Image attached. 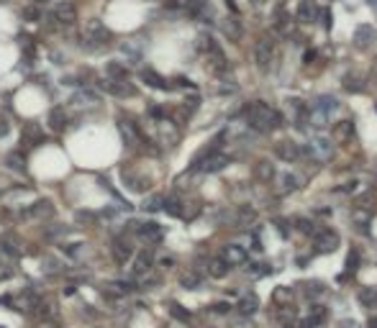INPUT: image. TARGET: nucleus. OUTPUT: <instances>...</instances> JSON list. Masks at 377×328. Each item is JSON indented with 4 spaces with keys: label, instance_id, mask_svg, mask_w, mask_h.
Instances as JSON below:
<instances>
[{
    "label": "nucleus",
    "instance_id": "obj_1",
    "mask_svg": "<svg viewBox=\"0 0 377 328\" xmlns=\"http://www.w3.org/2000/svg\"><path fill=\"white\" fill-rule=\"evenodd\" d=\"M244 113H246V123L259 133H269V131H275L277 126H282V115L277 113L272 105L262 103V100L251 103Z\"/></svg>",
    "mask_w": 377,
    "mask_h": 328
},
{
    "label": "nucleus",
    "instance_id": "obj_2",
    "mask_svg": "<svg viewBox=\"0 0 377 328\" xmlns=\"http://www.w3.org/2000/svg\"><path fill=\"white\" fill-rule=\"evenodd\" d=\"M334 144H331V139H326V136H313V139L308 141V147H305V157H311L313 162H321L326 164L334 159Z\"/></svg>",
    "mask_w": 377,
    "mask_h": 328
},
{
    "label": "nucleus",
    "instance_id": "obj_3",
    "mask_svg": "<svg viewBox=\"0 0 377 328\" xmlns=\"http://www.w3.org/2000/svg\"><path fill=\"white\" fill-rule=\"evenodd\" d=\"M82 39H85V44H87L90 49H103V47H108V44H111V31H108L100 21H90V23L85 26Z\"/></svg>",
    "mask_w": 377,
    "mask_h": 328
},
{
    "label": "nucleus",
    "instance_id": "obj_4",
    "mask_svg": "<svg viewBox=\"0 0 377 328\" xmlns=\"http://www.w3.org/2000/svg\"><path fill=\"white\" fill-rule=\"evenodd\" d=\"M229 164V157L226 154H221L218 149H211V151H203L200 157L195 159L193 169H200V172H218Z\"/></svg>",
    "mask_w": 377,
    "mask_h": 328
},
{
    "label": "nucleus",
    "instance_id": "obj_5",
    "mask_svg": "<svg viewBox=\"0 0 377 328\" xmlns=\"http://www.w3.org/2000/svg\"><path fill=\"white\" fill-rule=\"evenodd\" d=\"M254 62H257V67L267 72L269 67H272V62H275V41L269 39V36H262V39L257 41V47H254Z\"/></svg>",
    "mask_w": 377,
    "mask_h": 328
},
{
    "label": "nucleus",
    "instance_id": "obj_6",
    "mask_svg": "<svg viewBox=\"0 0 377 328\" xmlns=\"http://www.w3.org/2000/svg\"><path fill=\"white\" fill-rule=\"evenodd\" d=\"M275 193L277 195H290L295 190L303 187V177L295 175V172H280V175H275Z\"/></svg>",
    "mask_w": 377,
    "mask_h": 328
},
{
    "label": "nucleus",
    "instance_id": "obj_7",
    "mask_svg": "<svg viewBox=\"0 0 377 328\" xmlns=\"http://www.w3.org/2000/svg\"><path fill=\"white\" fill-rule=\"evenodd\" d=\"M275 154H277L282 162H298L300 157H305V149H300L298 144L290 141V139H282V141L275 144Z\"/></svg>",
    "mask_w": 377,
    "mask_h": 328
},
{
    "label": "nucleus",
    "instance_id": "obj_8",
    "mask_svg": "<svg viewBox=\"0 0 377 328\" xmlns=\"http://www.w3.org/2000/svg\"><path fill=\"white\" fill-rule=\"evenodd\" d=\"M313 239H316V249L318 251H336L339 249V233L331 231V229H318L316 233H313Z\"/></svg>",
    "mask_w": 377,
    "mask_h": 328
},
{
    "label": "nucleus",
    "instance_id": "obj_9",
    "mask_svg": "<svg viewBox=\"0 0 377 328\" xmlns=\"http://www.w3.org/2000/svg\"><path fill=\"white\" fill-rule=\"evenodd\" d=\"M221 259L229 264V267H239V264H246L249 259V254L244 246H239V244H226L221 249Z\"/></svg>",
    "mask_w": 377,
    "mask_h": 328
},
{
    "label": "nucleus",
    "instance_id": "obj_10",
    "mask_svg": "<svg viewBox=\"0 0 377 328\" xmlns=\"http://www.w3.org/2000/svg\"><path fill=\"white\" fill-rule=\"evenodd\" d=\"M205 59H208V62H205V67H208L213 75L221 77V75H226V72H229V62H226V57H223V51L218 47L205 54Z\"/></svg>",
    "mask_w": 377,
    "mask_h": 328
},
{
    "label": "nucleus",
    "instance_id": "obj_11",
    "mask_svg": "<svg viewBox=\"0 0 377 328\" xmlns=\"http://www.w3.org/2000/svg\"><path fill=\"white\" fill-rule=\"evenodd\" d=\"M375 39H377V31L372 29L370 23H362V26L354 31V47H357V49H370L372 44H375Z\"/></svg>",
    "mask_w": 377,
    "mask_h": 328
},
{
    "label": "nucleus",
    "instance_id": "obj_12",
    "mask_svg": "<svg viewBox=\"0 0 377 328\" xmlns=\"http://www.w3.org/2000/svg\"><path fill=\"white\" fill-rule=\"evenodd\" d=\"M133 229L139 231V236L147 244H159L162 241V226L159 223H133Z\"/></svg>",
    "mask_w": 377,
    "mask_h": 328
},
{
    "label": "nucleus",
    "instance_id": "obj_13",
    "mask_svg": "<svg viewBox=\"0 0 377 328\" xmlns=\"http://www.w3.org/2000/svg\"><path fill=\"white\" fill-rule=\"evenodd\" d=\"M100 87L105 90L108 95H118V98H126V95H133V87L131 85H126V80H111V77H105L100 80Z\"/></svg>",
    "mask_w": 377,
    "mask_h": 328
},
{
    "label": "nucleus",
    "instance_id": "obj_14",
    "mask_svg": "<svg viewBox=\"0 0 377 328\" xmlns=\"http://www.w3.org/2000/svg\"><path fill=\"white\" fill-rule=\"evenodd\" d=\"M54 21H59L62 26H72L77 21V11H75V5L72 3H59L57 8H54Z\"/></svg>",
    "mask_w": 377,
    "mask_h": 328
},
{
    "label": "nucleus",
    "instance_id": "obj_15",
    "mask_svg": "<svg viewBox=\"0 0 377 328\" xmlns=\"http://www.w3.org/2000/svg\"><path fill=\"white\" fill-rule=\"evenodd\" d=\"M151 262H154V254H151V249H144V251H139L136 257H133V267H131V272H133L136 277L147 275V272L151 269Z\"/></svg>",
    "mask_w": 377,
    "mask_h": 328
},
{
    "label": "nucleus",
    "instance_id": "obj_16",
    "mask_svg": "<svg viewBox=\"0 0 377 328\" xmlns=\"http://www.w3.org/2000/svg\"><path fill=\"white\" fill-rule=\"evenodd\" d=\"M275 175H277V172H275V164L269 162V159H259V162L254 164V177L262 182V185H269V182L275 180Z\"/></svg>",
    "mask_w": 377,
    "mask_h": 328
},
{
    "label": "nucleus",
    "instance_id": "obj_17",
    "mask_svg": "<svg viewBox=\"0 0 377 328\" xmlns=\"http://www.w3.org/2000/svg\"><path fill=\"white\" fill-rule=\"evenodd\" d=\"M111 251H113V259L118 262V264H126V262L133 257V246L126 241V239H115L113 246H111Z\"/></svg>",
    "mask_w": 377,
    "mask_h": 328
},
{
    "label": "nucleus",
    "instance_id": "obj_18",
    "mask_svg": "<svg viewBox=\"0 0 377 328\" xmlns=\"http://www.w3.org/2000/svg\"><path fill=\"white\" fill-rule=\"evenodd\" d=\"M316 18H318L316 0H300V3H298V21L300 23H313Z\"/></svg>",
    "mask_w": 377,
    "mask_h": 328
},
{
    "label": "nucleus",
    "instance_id": "obj_19",
    "mask_svg": "<svg viewBox=\"0 0 377 328\" xmlns=\"http://www.w3.org/2000/svg\"><path fill=\"white\" fill-rule=\"evenodd\" d=\"M141 80L147 82L149 87H157V90H169L172 85L159 75V72H154V69H141Z\"/></svg>",
    "mask_w": 377,
    "mask_h": 328
},
{
    "label": "nucleus",
    "instance_id": "obj_20",
    "mask_svg": "<svg viewBox=\"0 0 377 328\" xmlns=\"http://www.w3.org/2000/svg\"><path fill=\"white\" fill-rule=\"evenodd\" d=\"M326 308H323V305H313L311 308V313H308V318H305V321L300 323L303 328H318L323 321H326Z\"/></svg>",
    "mask_w": 377,
    "mask_h": 328
},
{
    "label": "nucleus",
    "instance_id": "obj_21",
    "mask_svg": "<svg viewBox=\"0 0 377 328\" xmlns=\"http://www.w3.org/2000/svg\"><path fill=\"white\" fill-rule=\"evenodd\" d=\"M236 311L241 315H254L259 311V297L257 295H244V297H239V303H236Z\"/></svg>",
    "mask_w": 377,
    "mask_h": 328
},
{
    "label": "nucleus",
    "instance_id": "obj_22",
    "mask_svg": "<svg viewBox=\"0 0 377 328\" xmlns=\"http://www.w3.org/2000/svg\"><path fill=\"white\" fill-rule=\"evenodd\" d=\"M336 98L334 95H321L318 100H316V105L311 108V111H316V113H323V115H328V113H334L336 111Z\"/></svg>",
    "mask_w": 377,
    "mask_h": 328
},
{
    "label": "nucleus",
    "instance_id": "obj_23",
    "mask_svg": "<svg viewBox=\"0 0 377 328\" xmlns=\"http://www.w3.org/2000/svg\"><path fill=\"white\" fill-rule=\"evenodd\" d=\"M352 136H354V123H352V121H339V123L334 126V139H336V141L344 144V141L352 139Z\"/></svg>",
    "mask_w": 377,
    "mask_h": 328
},
{
    "label": "nucleus",
    "instance_id": "obj_24",
    "mask_svg": "<svg viewBox=\"0 0 377 328\" xmlns=\"http://www.w3.org/2000/svg\"><path fill=\"white\" fill-rule=\"evenodd\" d=\"M105 77H111V80H126L129 77V67L121 65V62H108L105 65Z\"/></svg>",
    "mask_w": 377,
    "mask_h": 328
},
{
    "label": "nucleus",
    "instance_id": "obj_25",
    "mask_svg": "<svg viewBox=\"0 0 377 328\" xmlns=\"http://www.w3.org/2000/svg\"><path fill=\"white\" fill-rule=\"evenodd\" d=\"M31 215H36V218H51L54 215L51 200H36V203L31 205Z\"/></svg>",
    "mask_w": 377,
    "mask_h": 328
},
{
    "label": "nucleus",
    "instance_id": "obj_26",
    "mask_svg": "<svg viewBox=\"0 0 377 328\" xmlns=\"http://www.w3.org/2000/svg\"><path fill=\"white\" fill-rule=\"evenodd\" d=\"M65 123H67V115H65V108H51L49 111V126L54 131H65Z\"/></svg>",
    "mask_w": 377,
    "mask_h": 328
},
{
    "label": "nucleus",
    "instance_id": "obj_27",
    "mask_svg": "<svg viewBox=\"0 0 377 328\" xmlns=\"http://www.w3.org/2000/svg\"><path fill=\"white\" fill-rule=\"evenodd\" d=\"M23 136L29 139L31 144H41L44 141V131H41V126L39 123H23Z\"/></svg>",
    "mask_w": 377,
    "mask_h": 328
},
{
    "label": "nucleus",
    "instance_id": "obj_28",
    "mask_svg": "<svg viewBox=\"0 0 377 328\" xmlns=\"http://www.w3.org/2000/svg\"><path fill=\"white\" fill-rule=\"evenodd\" d=\"M375 203H377V195H375V193H362V195H357L354 208H359V211H370V213H375Z\"/></svg>",
    "mask_w": 377,
    "mask_h": 328
},
{
    "label": "nucleus",
    "instance_id": "obj_29",
    "mask_svg": "<svg viewBox=\"0 0 377 328\" xmlns=\"http://www.w3.org/2000/svg\"><path fill=\"white\" fill-rule=\"evenodd\" d=\"M208 275L215 277V279L226 277V275H229V264L223 262L221 257H218V259H211V262H208Z\"/></svg>",
    "mask_w": 377,
    "mask_h": 328
},
{
    "label": "nucleus",
    "instance_id": "obj_30",
    "mask_svg": "<svg viewBox=\"0 0 377 328\" xmlns=\"http://www.w3.org/2000/svg\"><path fill=\"white\" fill-rule=\"evenodd\" d=\"M357 297L364 308H377V287H362Z\"/></svg>",
    "mask_w": 377,
    "mask_h": 328
},
{
    "label": "nucleus",
    "instance_id": "obj_31",
    "mask_svg": "<svg viewBox=\"0 0 377 328\" xmlns=\"http://www.w3.org/2000/svg\"><path fill=\"white\" fill-rule=\"evenodd\" d=\"M323 293H326V285L318 282V279H311V282H305V285H303V295L305 297H321Z\"/></svg>",
    "mask_w": 377,
    "mask_h": 328
},
{
    "label": "nucleus",
    "instance_id": "obj_32",
    "mask_svg": "<svg viewBox=\"0 0 377 328\" xmlns=\"http://www.w3.org/2000/svg\"><path fill=\"white\" fill-rule=\"evenodd\" d=\"M215 47H218V44L213 41V36H211V33H200V36L195 39V49L200 51V54H208V51H213Z\"/></svg>",
    "mask_w": 377,
    "mask_h": 328
},
{
    "label": "nucleus",
    "instance_id": "obj_33",
    "mask_svg": "<svg viewBox=\"0 0 377 328\" xmlns=\"http://www.w3.org/2000/svg\"><path fill=\"white\" fill-rule=\"evenodd\" d=\"M162 211L172 218H182V203H180L177 197H164V205H162Z\"/></svg>",
    "mask_w": 377,
    "mask_h": 328
},
{
    "label": "nucleus",
    "instance_id": "obj_34",
    "mask_svg": "<svg viewBox=\"0 0 377 328\" xmlns=\"http://www.w3.org/2000/svg\"><path fill=\"white\" fill-rule=\"evenodd\" d=\"M118 129H121V136L126 139V144H133V141H136V129H133L131 121L121 118V121H118Z\"/></svg>",
    "mask_w": 377,
    "mask_h": 328
},
{
    "label": "nucleus",
    "instance_id": "obj_35",
    "mask_svg": "<svg viewBox=\"0 0 377 328\" xmlns=\"http://www.w3.org/2000/svg\"><path fill=\"white\" fill-rule=\"evenodd\" d=\"M272 300L277 305H290L293 303V290L290 287H277L272 293Z\"/></svg>",
    "mask_w": 377,
    "mask_h": 328
},
{
    "label": "nucleus",
    "instance_id": "obj_36",
    "mask_svg": "<svg viewBox=\"0 0 377 328\" xmlns=\"http://www.w3.org/2000/svg\"><path fill=\"white\" fill-rule=\"evenodd\" d=\"M295 229H298L300 233H305V236H313L318 231V226L311 221V218H295Z\"/></svg>",
    "mask_w": 377,
    "mask_h": 328
},
{
    "label": "nucleus",
    "instance_id": "obj_37",
    "mask_svg": "<svg viewBox=\"0 0 377 328\" xmlns=\"http://www.w3.org/2000/svg\"><path fill=\"white\" fill-rule=\"evenodd\" d=\"M180 282H182V287H185V290H195V287H200L203 277L197 275V272H185V275H182V279H180Z\"/></svg>",
    "mask_w": 377,
    "mask_h": 328
},
{
    "label": "nucleus",
    "instance_id": "obj_38",
    "mask_svg": "<svg viewBox=\"0 0 377 328\" xmlns=\"http://www.w3.org/2000/svg\"><path fill=\"white\" fill-rule=\"evenodd\" d=\"M254 211H251V208H246V205H239V211H236V223L239 226H246V223H251L254 221Z\"/></svg>",
    "mask_w": 377,
    "mask_h": 328
},
{
    "label": "nucleus",
    "instance_id": "obj_39",
    "mask_svg": "<svg viewBox=\"0 0 377 328\" xmlns=\"http://www.w3.org/2000/svg\"><path fill=\"white\" fill-rule=\"evenodd\" d=\"M357 267H359V251L357 249H349V254H346V277L354 275Z\"/></svg>",
    "mask_w": 377,
    "mask_h": 328
},
{
    "label": "nucleus",
    "instance_id": "obj_40",
    "mask_svg": "<svg viewBox=\"0 0 377 328\" xmlns=\"http://www.w3.org/2000/svg\"><path fill=\"white\" fill-rule=\"evenodd\" d=\"M126 180H129V187H131V190H136V193H144V190H149V180H144V177L126 175Z\"/></svg>",
    "mask_w": 377,
    "mask_h": 328
},
{
    "label": "nucleus",
    "instance_id": "obj_41",
    "mask_svg": "<svg viewBox=\"0 0 377 328\" xmlns=\"http://www.w3.org/2000/svg\"><path fill=\"white\" fill-rule=\"evenodd\" d=\"M162 205H164V197L162 195H151L149 200H144V211H149V213L162 211Z\"/></svg>",
    "mask_w": 377,
    "mask_h": 328
},
{
    "label": "nucleus",
    "instance_id": "obj_42",
    "mask_svg": "<svg viewBox=\"0 0 377 328\" xmlns=\"http://www.w3.org/2000/svg\"><path fill=\"white\" fill-rule=\"evenodd\" d=\"M8 167H11V169H16V172H23V167H26V164H23V157H21V151H13V154H8Z\"/></svg>",
    "mask_w": 377,
    "mask_h": 328
},
{
    "label": "nucleus",
    "instance_id": "obj_43",
    "mask_svg": "<svg viewBox=\"0 0 377 328\" xmlns=\"http://www.w3.org/2000/svg\"><path fill=\"white\" fill-rule=\"evenodd\" d=\"M169 313H172V318H177L180 323H187V321H190V313H187L182 305H177V303L169 305Z\"/></svg>",
    "mask_w": 377,
    "mask_h": 328
},
{
    "label": "nucleus",
    "instance_id": "obj_44",
    "mask_svg": "<svg viewBox=\"0 0 377 328\" xmlns=\"http://www.w3.org/2000/svg\"><path fill=\"white\" fill-rule=\"evenodd\" d=\"M0 251L8 254V257H18V254H21V251L16 249V241L13 239H0Z\"/></svg>",
    "mask_w": 377,
    "mask_h": 328
},
{
    "label": "nucleus",
    "instance_id": "obj_45",
    "mask_svg": "<svg viewBox=\"0 0 377 328\" xmlns=\"http://www.w3.org/2000/svg\"><path fill=\"white\" fill-rule=\"evenodd\" d=\"M269 272H272V267H269V264H264V262L259 264V262H257V264H251L249 275H251V277H267Z\"/></svg>",
    "mask_w": 377,
    "mask_h": 328
},
{
    "label": "nucleus",
    "instance_id": "obj_46",
    "mask_svg": "<svg viewBox=\"0 0 377 328\" xmlns=\"http://www.w3.org/2000/svg\"><path fill=\"white\" fill-rule=\"evenodd\" d=\"M344 87H346V90H352V93H357V90H362V87H364V82H359L357 75H349V77L344 80Z\"/></svg>",
    "mask_w": 377,
    "mask_h": 328
},
{
    "label": "nucleus",
    "instance_id": "obj_47",
    "mask_svg": "<svg viewBox=\"0 0 377 328\" xmlns=\"http://www.w3.org/2000/svg\"><path fill=\"white\" fill-rule=\"evenodd\" d=\"M239 21H223V31H226L231 39H239V33H241V29L236 26Z\"/></svg>",
    "mask_w": 377,
    "mask_h": 328
},
{
    "label": "nucleus",
    "instance_id": "obj_48",
    "mask_svg": "<svg viewBox=\"0 0 377 328\" xmlns=\"http://www.w3.org/2000/svg\"><path fill=\"white\" fill-rule=\"evenodd\" d=\"M23 18H26V21H39V18H41L39 5H29V8H23Z\"/></svg>",
    "mask_w": 377,
    "mask_h": 328
},
{
    "label": "nucleus",
    "instance_id": "obj_49",
    "mask_svg": "<svg viewBox=\"0 0 377 328\" xmlns=\"http://www.w3.org/2000/svg\"><path fill=\"white\" fill-rule=\"evenodd\" d=\"M275 226H277V231H280V236H285V239H287V236H290V223H287L285 218H277V221H275Z\"/></svg>",
    "mask_w": 377,
    "mask_h": 328
},
{
    "label": "nucleus",
    "instance_id": "obj_50",
    "mask_svg": "<svg viewBox=\"0 0 377 328\" xmlns=\"http://www.w3.org/2000/svg\"><path fill=\"white\" fill-rule=\"evenodd\" d=\"M149 115L157 118V121H162V118H164V111H162L159 105H151V108H149Z\"/></svg>",
    "mask_w": 377,
    "mask_h": 328
},
{
    "label": "nucleus",
    "instance_id": "obj_51",
    "mask_svg": "<svg viewBox=\"0 0 377 328\" xmlns=\"http://www.w3.org/2000/svg\"><path fill=\"white\" fill-rule=\"evenodd\" d=\"M213 311H215V313H229V303H215Z\"/></svg>",
    "mask_w": 377,
    "mask_h": 328
},
{
    "label": "nucleus",
    "instance_id": "obj_52",
    "mask_svg": "<svg viewBox=\"0 0 377 328\" xmlns=\"http://www.w3.org/2000/svg\"><path fill=\"white\" fill-rule=\"evenodd\" d=\"M175 82H177V87H193V82L187 80V77H177Z\"/></svg>",
    "mask_w": 377,
    "mask_h": 328
},
{
    "label": "nucleus",
    "instance_id": "obj_53",
    "mask_svg": "<svg viewBox=\"0 0 377 328\" xmlns=\"http://www.w3.org/2000/svg\"><path fill=\"white\" fill-rule=\"evenodd\" d=\"M323 26H326V29H331V11H328V8L323 11Z\"/></svg>",
    "mask_w": 377,
    "mask_h": 328
},
{
    "label": "nucleus",
    "instance_id": "obj_54",
    "mask_svg": "<svg viewBox=\"0 0 377 328\" xmlns=\"http://www.w3.org/2000/svg\"><path fill=\"white\" fill-rule=\"evenodd\" d=\"M313 59H316V51H313V49H311L308 54H305V65H311V62H313Z\"/></svg>",
    "mask_w": 377,
    "mask_h": 328
},
{
    "label": "nucleus",
    "instance_id": "obj_55",
    "mask_svg": "<svg viewBox=\"0 0 377 328\" xmlns=\"http://www.w3.org/2000/svg\"><path fill=\"white\" fill-rule=\"evenodd\" d=\"M8 133V121H0V136Z\"/></svg>",
    "mask_w": 377,
    "mask_h": 328
},
{
    "label": "nucleus",
    "instance_id": "obj_56",
    "mask_svg": "<svg viewBox=\"0 0 377 328\" xmlns=\"http://www.w3.org/2000/svg\"><path fill=\"white\" fill-rule=\"evenodd\" d=\"M367 328H377V315H372L370 321H367Z\"/></svg>",
    "mask_w": 377,
    "mask_h": 328
},
{
    "label": "nucleus",
    "instance_id": "obj_57",
    "mask_svg": "<svg viewBox=\"0 0 377 328\" xmlns=\"http://www.w3.org/2000/svg\"><path fill=\"white\" fill-rule=\"evenodd\" d=\"M372 77H377V59H375V65H372Z\"/></svg>",
    "mask_w": 377,
    "mask_h": 328
},
{
    "label": "nucleus",
    "instance_id": "obj_58",
    "mask_svg": "<svg viewBox=\"0 0 377 328\" xmlns=\"http://www.w3.org/2000/svg\"><path fill=\"white\" fill-rule=\"evenodd\" d=\"M49 3V0H36V5H47Z\"/></svg>",
    "mask_w": 377,
    "mask_h": 328
},
{
    "label": "nucleus",
    "instance_id": "obj_59",
    "mask_svg": "<svg viewBox=\"0 0 377 328\" xmlns=\"http://www.w3.org/2000/svg\"><path fill=\"white\" fill-rule=\"evenodd\" d=\"M259 3H262V0H259Z\"/></svg>",
    "mask_w": 377,
    "mask_h": 328
}]
</instances>
